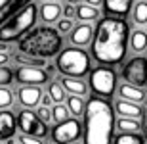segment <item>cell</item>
I'll list each match as a JSON object with an SVG mask.
<instances>
[{
  "label": "cell",
  "mask_w": 147,
  "mask_h": 144,
  "mask_svg": "<svg viewBox=\"0 0 147 144\" xmlns=\"http://www.w3.org/2000/svg\"><path fill=\"white\" fill-rule=\"evenodd\" d=\"M34 113H36V115L40 117L42 121H46V123L50 121V108H48V106H40V108H38Z\"/></svg>",
  "instance_id": "32"
},
{
  "label": "cell",
  "mask_w": 147,
  "mask_h": 144,
  "mask_svg": "<svg viewBox=\"0 0 147 144\" xmlns=\"http://www.w3.org/2000/svg\"><path fill=\"white\" fill-rule=\"evenodd\" d=\"M90 89L94 90L96 96L101 98H109L115 94L117 89V75L111 67L107 66H99L96 69L90 71Z\"/></svg>",
  "instance_id": "6"
},
{
  "label": "cell",
  "mask_w": 147,
  "mask_h": 144,
  "mask_svg": "<svg viewBox=\"0 0 147 144\" xmlns=\"http://www.w3.org/2000/svg\"><path fill=\"white\" fill-rule=\"evenodd\" d=\"M122 77L128 85L143 89L147 83V60L143 56H136V58L128 60L122 69Z\"/></svg>",
  "instance_id": "8"
},
{
  "label": "cell",
  "mask_w": 147,
  "mask_h": 144,
  "mask_svg": "<svg viewBox=\"0 0 147 144\" xmlns=\"http://www.w3.org/2000/svg\"><path fill=\"white\" fill-rule=\"evenodd\" d=\"M132 2H134V0H103V6H105V12H107V14L124 17L126 14L130 12Z\"/></svg>",
  "instance_id": "16"
},
{
  "label": "cell",
  "mask_w": 147,
  "mask_h": 144,
  "mask_svg": "<svg viewBox=\"0 0 147 144\" xmlns=\"http://www.w3.org/2000/svg\"><path fill=\"white\" fill-rule=\"evenodd\" d=\"M16 123H17V127L21 129L23 134H31V136H38V139H44V136L48 134V123L42 121V119L31 110H21L19 111Z\"/></svg>",
  "instance_id": "7"
},
{
  "label": "cell",
  "mask_w": 147,
  "mask_h": 144,
  "mask_svg": "<svg viewBox=\"0 0 147 144\" xmlns=\"http://www.w3.org/2000/svg\"><path fill=\"white\" fill-rule=\"evenodd\" d=\"M111 144H145V140L140 133H122Z\"/></svg>",
  "instance_id": "24"
},
{
  "label": "cell",
  "mask_w": 147,
  "mask_h": 144,
  "mask_svg": "<svg viewBox=\"0 0 147 144\" xmlns=\"http://www.w3.org/2000/svg\"><path fill=\"white\" fill-rule=\"evenodd\" d=\"M16 131H17L16 115L11 111H0V140L13 139Z\"/></svg>",
  "instance_id": "13"
},
{
  "label": "cell",
  "mask_w": 147,
  "mask_h": 144,
  "mask_svg": "<svg viewBox=\"0 0 147 144\" xmlns=\"http://www.w3.org/2000/svg\"><path fill=\"white\" fill-rule=\"evenodd\" d=\"M59 85L63 87L65 92H71V94H76V96L88 94V85L84 81H80V79H76V77H63Z\"/></svg>",
  "instance_id": "17"
},
{
  "label": "cell",
  "mask_w": 147,
  "mask_h": 144,
  "mask_svg": "<svg viewBox=\"0 0 147 144\" xmlns=\"http://www.w3.org/2000/svg\"><path fill=\"white\" fill-rule=\"evenodd\" d=\"M69 115H71V113H69V110H67V106H63L61 102L59 104H54L52 108H50V121H54V123L63 121V119H67Z\"/></svg>",
  "instance_id": "23"
},
{
  "label": "cell",
  "mask_w": 147,
  "mask_h": 144,
  "mask_svg": "<svg viewBox=\"0 0 147 144\" xmlns=\"http://www.w3.org/2000/svg\"><path fill=\"white\" fill-rule=\"evenodd\" d=\"M48 96L52 98V102L54 104H59V102H63L65 100V90H63V87H61L59 83H50L48 85Z\"/></svg>",
  "instance_id": "27"
},
{
  "label": "cell",
  "mask_w": 147,
  "mask_h": 144,
  "mask_svg": "<svg viewBox=\"0 0 147 144\" xmlns=\"http://www.w3.org/2000/svg\"><path fill=\"white\" fill-rule=\"evenodd\" d=\"M61 14H63V16L67 17V19H73V17H75V4H67L65 8H63V10H61Z\"/></svg>",
  "instance_id": "33"
},
{
  "label": "cell",
  "mask_w": 147,
  "mask_h": 144,
  "mask_svg": "<svg viewBox=\"0 0 147 144\" xmlns=\"http://www.w3.org/2000/svg\"><path fill=\"white\" fill-rule=\"evenodd\" d=\"M36 14L38 8L36 4L29 2L27 6H23L21 10H17L16 14H11L8 19L0 23V42L10 44L13 40H19L25 33H29L36 23Z\"/></svg>",
  "instance_id": "4"
},
{
  "label": "cell",
  "mask_w": 147,
  "mask_h": 144,
  "mask_svg": "<svg viewBox=\"0 0 147 144\" xmlns=\"http://www.w3.org/2000/svg\"><path fill=\"white\" fill-rule=\"evenodd\" d=\"M13 61H17V63H21V66H34V67H42L46 66V60L44 58H34V56H29V54H23V52H19V54L13 56Z\"/></svg>",
  "instance_id": "22"
},
{
  "label": "cell",
  "mask_w": 147,
  "mask_h": 144,
  "mask_svg": "<svg viewBox=\"0 0 147 144\" xmlns=\"http://www.w3.org/2000/svg\"><path fill=\"white\" fill-rule=\"evenodd\" d=\"M134 21L138 25H145L147 23V2L145 0H140L134 6Z\"/></svg>",
  "instance_id": "26"
},
{
  "label": "cell",
  "mask_w": 147,
  "mask_h": 144,
  "mask_svg": "<svg viewBox=\"0 0 147 144\" xmlns=\"http://www.w3.org/2000/svg\"><path fill=\"white\" fill-rule=\"evenodd\" d=\"M130 39V44H132V50L134 52H143L147 46V33L142 31V29H136V31H132V35L128 37Z\"/></svg>",
  "instance_id": "20"
},
{
  "label": "cell",
  "mask_w": 147,
  "mask_h": 144,
  "mask_svg": "<svg viewBox=\"0 0 147 144\" xmlns=\"http://www.w3.org/2000/svg\"><path fill=\"white\" fill-rule=\"evenodd\" d=\"M69 33H71V44L86 46V44H90V40H92L94 29H92V25H90L88 21H84V23H80V25L73 27Z\"/></svg>",
  "instance_id": "12"
},
{
  "label": "cell",
  "mask_w": 147,
  "mask_h": 144,
  "mask_svg": "<svg viewBox=\"0 0 147 144\" xmlns=\"http://www.w3.org/2000/svg\"><path fill=\"white\" fill-rule=\"evenodd\" d=\"M54 69H55L54 66H48V69H46V73H54Z\"/></svg>",
  "instance_id": "37"
},
{
  "label": "cell",
  "mask_w": 147,
  "mask_h": 144,
  "mask_svg": "<svg viewBox=\"0 0 147 144\" xmlns=\"http://www.w3.org/2000/svg\"><path fill=\"white\" fill-rule=\"evenodd\" d=\"M40 96H42V90L38 89V87H33V85H23L21 89L17 90V100L25 108L38 106L40 104Z\"/></svg>",
  "instance_id": "11"
},
{
  "label": "cell",
  "mask_w": 147,
  "mask_h": 144,
  "mask_svg": "<svg viewBox=\"0 0 147 144\" xmlns=\"http://www.w3.org/2000/svg\"><path fill=\"white\" fill-rule=\"evenodd\" d=\"M55 67L63 77L82 79L86 77V73H90V56L80 46H69L65 50H59Z\"/></svg>",
  "instance_id": "5"
},
{
  "label": "cell",
  "mask_w": 147,
  "mask_h": 144,
  "mask_svg": "<svg viewBox=\"0 0 147 144\" xmlns=\"http://www.w3.org/2000/svg\"><path fill=\"white\" fill-rule=\"evenodd\" d=\"M117 129L122 133H140L142 131V121L132 119V117H120L117 121Z\"/></svg>",
  "instance_id": "21"
},
{
  "label": "cell",
  "mask_w": 147,
  "mask_h": 144,
  "mask_svg": "<svg viewBox=\"0 0 147 144\" xmlns=\"http://www.w3.org/2000/svg\"><path fill=\"white\" fill-rule=\"evenodd\" d=\"M69 4H78V2H82V0H67Z\"/></svg>",
  "instance_id": "39"
},
{
  "label": "cell",
  "mask_w": 147,
  "mask_h": 144,
  "mask_svg": "<svg viewBox=\"0 0 147 144\" xmlns=\"http://www.w3.org/2000/svg\"><path fill=\"white\" fill-rule=\"evenodd\" d=\"M11 81H13V71H11L10 67L0 66V87H6V85H10Z\"/></svg>",
  "instance_id": "29"
},
{
  "label": "cell",
  "mask_w": 147,
  "mask_h": 144,
  "mask_svg": "<svg viewBox=\"0 0 147 144\" xmlns=\"http://www.w3.org/2000/svg\"><path fill=\"white\" fill-rule=\"evenodd\" d=\"M67 110L73 115H82V111H84V100H82V96H76V94L69 96L67 98Z\"/></svg>",
  "instance_id": "25"
},
{
  "label": "cell",
  "mask_w": 147,
  "mask_h": 144,
  "mask_svg": "<svg viewBox=\"0 0 147 144\" xmlns=\"http://www.w3.org/2000/svg\"><path fill=\"white\" fill-rule=\"evenodd\" d=\"M101 2L103 0H86V4H90V6H101Z\"/></svg>",
  "instance_id": "36"
},
{
  "label": "cell",
  "mask_w": 147,
  "mask_h": 144,
  "mask_svg": "<svg viewBox=\"0 0 147 144\" xmlns=\"http://www.w3.org/2000/svg\"><path fill=\"white\" fill-rule=\"evenodd\" d=\"M82 134V127L80 123L76 119H71L67 117L63 121L55 123V127L52 129V140L55 144H69V142H75V140L80 139Z\"/></svg>",
  "instance_id": "9"
},
{
  "label": "cell",
  "mask_w": 147,
  "mask_h": 144,
  "mask_svg": "<svg viewBox=\"0 0 147 144\" xmlns=\"http://www.w3.org/2000/svg\"><path fill=\"white\" fill-rule=\"evenodd\" d=\"M17 83L21 85H33V87H40L48 81V73L44 71L42 67H34V66H25L19 67L16 71Z\"/></svg>",
  "instance_id": "10"
},
{
  "label": "cell",
  "mask_w": 147,
  "mask_h": 144,
  "mask_svg": "<svg viewBox=\"0 0 147 144\" xmlns=\"http://www.w3.org/2000/svg\"><path fill=\"white\" fill-rule=\"evenodd\" d=\"M61 16V6L55 4V0H46L42 6H40V19L44 23H52L57 21Z\"/></svg>",
  "instance_id": "18"
},
{
  "label": "cell",
  "mask_w": 147,
  "mask_h": 144,
  "mask_svg": "<svg viewBox=\"0 0 147 144\" xmlns=\"http://www.w3.org/2000/svg\"><path fill=\"white\" fill-rule=\"evenodd\" d=\"M69 144H80V142H76V140H75V142H69Z\"/></svg>",
  "instance_id": "40"
},
{
  "label": "cell",
  "mask_w": 147,
  "mask_h": 144,
  "mask_svg": "<svg viewBox=\"0 0 147 144\" xmlns=\"http://www.w3.org/2000/svg\"><path fill=\"white\" fill-rule=\"evenodd\" d=\"M84 144H111L115 133V111L101 96H92L84 104Z\"/></svg>",
  "instance_id": "2"
},
{
  "label": "cell",
  "mask_w": 147,
  "mask_h": 144,
  "mask_svg": "<svg viewBox=\"0 0 147 144\" xmlns=\"http://www.w3.org/2000/svg\"><path fill=\"white\" fill-rule=\"evenodd\" d=\"M10 61V56L6 54L4 50H0V66H4V63H8Z\"/></svg>",
  "instance_id": "35"
},
{
  "label": "cell",
  "mask_w": 147,
  "mask_h": 144,
  "mask_svg": "<svg viewBox=\"0 0 147 144\" xmlns=\"http://www.w3.org/2000/svg\"><path fill=\"white\" fill-rule=\"evenodd\" d=\"M119 94L122 100H128V102H136V104H143V100H145V92L143 89L140 87H134V85H120L119 87Z\"/></svg>",
  "instance_id": "15"
},
{
  "label": "cell",
  "mask_w": 147,
  "mask_h": 144,
  "mask_svg": "<svg viewBox=\"0 0 147 144\" xmlns=\"http://www.w3.org/2000/svg\"><path fill=\"white\" fill-rule=\"evenodd\" d=\"M40 102H42V106H48V108L54 104V102H52V98H50L48 94H42V96H40Z\"/></svg>",
  "instance_id": "34"
},
{
  "label": "cell",
  "mask_w": 147,
  "mask_h": 144,
  "mask_svg": "<svg viewBox=\"0 0 147 144\" xmlns=\"http://www.w3.org/2000/svg\"><path fill=\"white\" fill-rule=\"evenodd\" d=\"M75 16L78 17V19H82V21H92V19H98L99 17V8L98 6H90V4H80L78 2V6L75 8Z\"/></svg>",
  "instance_id": "19"
},
{
  "label": "cell",
  "mask_w": 147,
  "mask_h": 144,
  "mask_svg": "<svg viewBox=\"0 0 147 144\" xmlns=\"http://www.w3.org/2000/svg\"><path fill=\"white\" fill-rule=\"evenodd\" d=\"M19 144H44L42 139H38V136H31V134H23L19 136Z\"/></svg>",
  "instance_id": "31"
},
{
  "label": "cell",
  "mask_w": 147,
  "mask_h": 144,
  "mask_svg": "<svg viewBox=\"0 0 147 144\" xmlns=\"http://www.w3.org/2000/svg\"><path fill=\"white\" fill-rule=\"evenodd\" d=\"M13 104V94L6 87H0V110H6Z\"/></svg>",
  "instance_id": "28"
},
{
  "label": "cell",
  "mask_w": 147,
  "mask_h": 144,
  "mask_svg": "<svg viewBox=\"0 0 147 144\" xmlns=\"http://www.w3.org/2000/svg\"><path fill=\"white\" fill-rule=\"evenodd\" d=\"M63 39L61 35L52 27H36L31 33H25L19 39V52L34 58H44L48 60L52 56H55L61 50Z\"/></svg>",
  "instance_id": "3"
},
{
  "label": "cell",
  "mask_w": 147,
  "mask_h": 144,
  "mask_svg": "<svg viewBox=\"0 0 147 144\" xmlns=\"http://www.w3.org/2000/svg\"><path fill=\"white\" fill-rule=\"evenodd\" d=\"M73 29V19H67V17H63V19H57V25H55V31L59 35H65L69 33Z\"/></svg>",
  "instance_id": "30"
},
{
  "label": "cell",
  "mask_w": 147,
  "mask_h": 144,
  "mask_svg": "<svg viewBox=\"0 0 147 144\" xmlns=\"http://www.w3.org/2000/svg\"><path fill=\"white\" fill-rule=\"evenodd\" d=\"M128 23L119 16H105L99 19L92 35V56L101 66H115L126 58L128 52Z\"/></svg>",
  "instance_id": "1"
},
{
  "label": "cell",
  "mask_w": 147,
  "mask_h": 144,
  "mask_svg": "<svg viewBox=\"0 0 147 144\" xmlns=\"http://www.w3.org/2000/svg\"><path fill=\"white\" fill-rule=\"evenodd\" d=\"M0 50H8V46H6V42H0Z\"/></svg>",
  "instance_id": "38"
},
{
  "label": "cell",
  "mask_w": 147,
  "mask_h": 144,
  "mask_svg": "<svg viewBox=\"0 0 147 144\" xmlns=\"http://www.w3.org/2000/svg\"><path fill=\"white\" fill-rule=\"evenodd\" d=\"M115 110H117V113H119V115H122V117H132V119H142V115H143L142 104L128 102V100H122V98L115 104Z\"/></svg>",
  "instance_id": "14"
}]
</instances>
